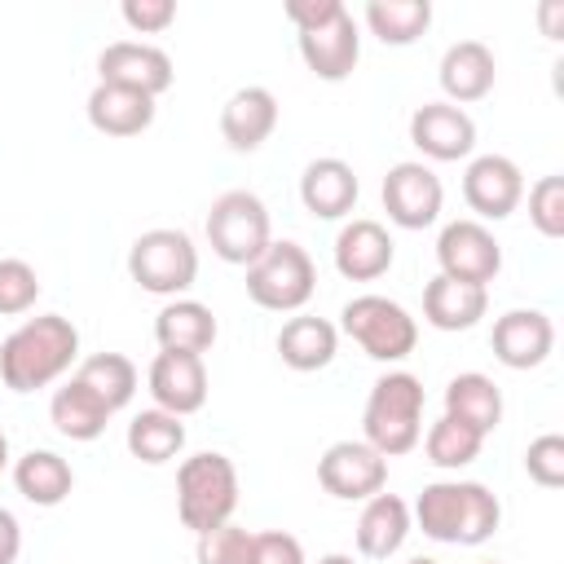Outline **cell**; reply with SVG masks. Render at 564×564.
I'll use <instances>...</instances> for the list:
<instances>
[{
  "label": "cell",
  "instance_id": "cell-40",
  "mask_svg": "<svg viewBox=\"0 0 564 564\" xmlns=\"http://www.w3.org/2000/svg\"><path fill=\"white\" fill-rule=\"evenodd\" d=\"M22 551V524L9 507H0V564H13Z\"/></svg>",
  "mask_w": 564,
  "mask_h": 564
},
{
  "label": "cell",
  "instance_id": "cell-17",
  "mask_svg": "<svg viewBox=\"0 0 564 564\" xmlns=\"http://www.w3.org/2000/svg\"><path fill=\"white\" fill-rule=\"evenodd\" d=\"M150 397L159 410L185 419V414H198L207 405V366L198 352H163L150 361Z\"/></svg>",
  "mask_w": 564,
  "mask_h": 564
},
{
  "label": "cell",
  "instance_id": "cell-6",
  "mask_svg": "<svg viewBox=\"0 0 564 564\" xmlns=\"http://www.w3.org/2000/svg\"><path fill=\"white\" fill-rule=\"evenodd\" d=\"M313 291H317V264L291 238H273L247 264V295L269 313H300L313 300Z\"/></svg>",
  "mask_w": 564,
  "mask_h": 564
},
{
  "label": "cell",
  "instance_id": "cell-30",
  "mask_svg": "<svg viewBox=\"0 0 564 564\" xmlns=\"http://www.w3.org/2000/svg\"><path fill=\"white\" fill-rule=\"evenodd\" d=\"M123 441H128V454H132L137 463H145V467H163V463H172V458L185 449V423H181L176 414L150 405V410L132 414Z\"/></svg>",
  "mask_w": 564,
  "mask_h": 564
},
{
  "label": "cell",
  "instance_id": "cell-36",
  "mask_svg": "<svg viewBox=\"0 0 564 564\" xmlns=\"http://www.w3.org/2000/svg\"><path fill=\"white\" fill-rule=\"evenodd\" d=\"M529 225L542 238H564V176H542L529 185Z\"/></svg>",
  "mask_w": 564,
  "mask_h": 564
},
{
  "label": "cell",
  "instance_id": "cell-42",
  "mask_svg": "<svg viewBox=\"0 0 564 564\" xmlns=\"http://www.w3.org/2000/svg\"><path fill=\"white\" fill-rule=\"evenodd\" d=\"M4 467H9V436L0 432V476H4Z\"/></svg>",
  "mask_w": 564,
  "mask_h": 564
},
{
  "label": "cell",
  "instance_id": "cell-10",
  "mask_svg": "<svg viewBox=\"0 0 564 564\" xmlns=\"http://www.w3.org/2000/svg\"><path fill=\"white\" fill-rule=\"evenodd\" d=\"M379 198L397 229H427V225H436V216L445 207V185L423 159H405V163L388 167Z\"/></svg>",
  "mask_w": 564,
  "mask_h": 564
},
{
  "label": "cell",
  "instance_id": "cell-38",
  "mask_svg": "<svg viewBox=\"0 0 564 564\" xmlns=\"http://www.w3.org/2000/svg\"><path fill=\"white\" fill-rule=\"evenodd\" d=\"M119 18L137 31V35H159L176 22V4L172 0H123L119 4Z\"/></svg>",
  "mask_w": 564,
  "mask_h": 564
},
{
  "label": "cell",
  "instance_id": "cell-9",
  "mask_svg": "<svg viewBox=\"0 0 564 564\" xmlns=\"http://www.w3.org/2000/svg\"><path fill=\"white\" fill-rule=\"evenodd\" d=\"M339 330L375 361H405L419 344V322L410 317L405 304L388 300V295H352L339 313Z\"/></svg>",
  "mask_w": 564,
  "mask_h": 564
},
{
  "label": "cell",
  "instance_id": "cell-28",
  "mask_svg": "<svg viewBox=\"0 0 564 564\" xmlns=\"http://www.w3.org/2000/svg\"><path fill=\"white\" fill-rule=\"evenodd\" d=\"M13 485L18 494L31 502V507H57L70 498L75 489V471L62 454L53 449H26L18 463H13Z\"/></svg>",
  "mask_w": 564,
  "mask_h": 564
},
{
  "label": "cell",
  "instance_id": "cell-29",
  "mask_svg": "<svg viewBox=\"0 0 564 564\" xmlns=\"http://www.w3.org/2000/svg\"><path fill=\"white\" fill-rule=\"evenodd\" d=\"M48 419H53V427H57L66 441H97L115 414L101 405L97 392H88V388L70 375V379L53 392V401H48Z\"/></svg>",
  "mask_w": 564,
  "mask_h": 564
},
{
  "label": "cell",
  "instance_id": "cell-2",
  "mask_svg": "<svg viewBox=\"0 0 564 564\" xmlns=\"http://www.w3.org/2000/svg\"><path fill=\"white\" fill-rule=\"evenodd\" d=\"M79 361V330L62 313L26 317L0 344V379L9 392H40Z\"/></svg>",
  "mask_w": 564,
  "mask_h": 564
},
{
  "label": "cell",
  "instance_id": "cell-39",
  "mask_svg": "<svg viewBox=\"0 0 564 564\" xmlns=\"http://www.w3.org/2000/svg\"><path fill=\"white\" fill-rule=\"evenodd\" d=\"M251 564H308V560H304V546H300L295 533H286V529H260L256 533Z\"/></svg>",
  "mask_w": 564,
  "mask_h": 564
},
{
  "label": "cell",
  "instance_id": "cell-1",
  "mask_svg": "<svg viewBox=\"0 0 564 564\" xmlns=\"http://www.w3.org/2000/svg\"><path fill=\"white\" fill-rule=\"evenodd\" d=\"M423 538L445 546H480L502 524V502L480 480H432L410 507Z\"/></svg>",
  "mask_w": 564,
  "mask_h": 564
},
{
  "label": "cell",
  "instance_id": "cell-33",
  "mask_svg": "<svg viewBox=\"0 0 564 564\" xmlns=\"http://www.w3.org/2000/svg\"><path fill=\"white\" fill-rule=\"evenodd\" d=\"M480 445H485V436H480L471 423L449 419V414H441V419L427 427V436H423L427 463H432V467H445V471H458V467L476 463V458H480Z\"/></svg>",
  "mask_w": 564,
  "mask_h": 564
},
{
  "label": "cell",
  "instance_id": "cell-34",
  "mask_svg": "<svg viewBox=\"0 0 564 564\" xmlns=\"http://www.w3.org/2000/svg\"><path fill=\"white\" fill-rule=\"evenodd\" d=\"M251 551H256V533L234 524V520L220 524V529L198 533V542H194L198 564H251Z\"/></svg>",
  "mask_w": 564,
  "mask_h": 564
},
{
  "label": "cell",
  "instance_id": "cell-31",
  "mask_svg": "<svg viewBox=\"0 0 564 564\" xmlns=\"http://www.w3.org/2000/svg\"><path fill=\"white\" fill-rule=\"evenodd\" d=\"M361 18H366L375 40L405 48L432 26V0H370L361 9Z\"/></svg>",
  "mask_w": 564,
  "mask_h": 564
},
{
  "label": "cell",
  "instance_id": "cell-7",
  "mask_svg": "<svg viewBox=\"0 0 564 564\" xmlns=\"http://www.w3.org/2000/svg\"><path fill=\"white\" fill-rule=\"evenodd\" d=\"M128 278L150 291V295H167L181 300L194 282H198V247L185 229H145L132 247H128Z\"/></svg>",
  "mask_w": 564,
  "mask_h": 564
},
{
  "label": "cell",
  "instance_id": "cell-23",
  "mask_svg": "<svg viewBox=\"0 0 564 564\" xmlns=\"http://www.w3.org/2000/svg\"><path fill=\"white\" fill-rule=\"evenodd\" d=\"M282 366L308 375V370H326L339 352V326L326 322V317H313V313H295L282 322L278 339H273Z\"/></svg>",
  "mask_w": 564,
  "mask_h": 564
},
{
  "label": "cell",
  "instance_id": "cell-19",
  "mask_svg": "<svg viewBox=\"0 0 564 564\" xmlns=\"http://www.w3.org/2000/svg\"><path fill=\"white\" fill-rule=\"evenodd\" d=\"M273 128H278V97L264 84H247L229 93V101L220 106V137L238 154L260 150L273 137Z\"/></svg>",
  "mask_w": 564,
  "mask_h": 564
},
{
  "label": "cell",
  "instance_id": "cell-16",
  "mask_svg": "<svg viewBox=\"0 0 564 564\" xmlns=\"http://www.w3.org/2000/svg\"><path fill=\"white\" fill-rule=\"evenodd\" d=\"M489 348L507 370H533L555 348V322L542 308H507L489 330Z\"/></svg>",
  "mask_w": 564,
  "mask_h": 564
},
{
  "label": "cell",
  "instance_id": "cell-32",
  "mask_svg": "<svg viewBox=\"0 0 564 564\" xmlns=\"http://www.w3.org/2000/svg\"><path fill=\"white\" fill-rule=\"evenodd\" d=\"M75 379L88 392H97L110 414H119L137 397V366L123 352H93V357H84L79 370H75Z\"/></svg>",
  "mask_w": 564,
  "mask_h": 564
},
{
  "label": "cell",
  "instance_id": "cell-12",
  "mask_svg": "<svg viewBox=\"0 0 564 564\" xmlns=\"http://www.w3.org/2000/svg\"><path fill=\"white\" fill-rule=\"evenodd\" d=\"M317 485L339 502H366L388 485V458L366 441H335L317 458Z\"/></svg>",
  "mask_w": 564,
  "mask_h": 564
},
{
  "label": "cell",
  "instance_id": "cell-41",
  "mask_svg": "<svg viewBox=\"0 0 564 564\" xmlns=\"http://www.w3.org/2000/svg\"><path fill=\"white\" fill-rule=\"evenodd\" d=\"M317 564H357V560H352V555H344V551H330V555H322Z\"/></svg>",
  "mask_w": 564,
  "mask_h": 564
},
{
  "label": "cell",
  "instance_id": "cell-11",
  "mask_svg": "<svg viewBox=\"0 0 564 564\" xmlns=\"http://www.w3.org/2000/svg\"><path fill=\"white\" fill-rule=\"evenodd\" d=\"M436 264L445 278L454 282H471V286H489L502 273V242L494 238L489 225L480 220H449L436 238Z\"/></svg>",
  "mask_w": 564,
  "mask_h": 564
},
{
  "label": "cell",
  "instance_id": "cell-13",
  "mask_svg": "<svg viewBox=\"0 0 564 564\" xmlns=\"http://www.w3.org/2000/svg\"><path fill=\"white\" fill-rule=\"evenodd\" d=\"M176 79L172 57L159 44L145 40H115L97 53V84H119V88H137L145 97L159 101V93H167Z\"/></svg>",
  "mask_w": 564,
  "mask_h": 564
},
{
  "label": "cell",
  "instance_id": "cell-43",
  "mask_svg": "<svg viewBox=\"0 0 564 564\" xmlns=\"http://www.w3.org/2000/svg\"><path fill=\"white\" fill-rule=\"evenodd\" d=\"M405 564H441V560H432V555H414V560H405Z\"/></svg>",
  "mask_w": 564,
  "mask_h": 564
},
{
  "label": "cell",
  "instance_id": "cell-35",
  "mask_svg": "<svg viewBox=\"0 0 564 564\" xmlns=\"http://www.w3.org/2000/svg\"><path fill=\"white\" fill-rule=\"evenodd\" d=\"M40 300V273L18 260V256H4L0 260V317H22L31 313Z\"/></svg>",
  "mask_w": 564,
  "mask_h": 564
},
{
  "label": "cell",
  "instance_id": "cell-44",
  "mask_svg": "<svg viewBox=\"0 0 564 564\" xmlns=\"http://www.w3.org/2000/svg\"><path fill=\"white\" fill-rule=\"evenodd\" d=\"M485 564H498V560H485Z\"/></svg>",
  "mask_w": 564,
  "mask_h": 564
},
{
  "label": "cell",
  "instance_id": "cell-26",
  "mask_svg": "<svg viewBox=\"0 0 564 564\" xmlns=\"http://www.w3.org/2000/svg\"><path fill=\"white\" fill-rule=\"evenodd\" d=\"M220 326H216V313L203 304V300H167L154 317V339L163 352H207L216 344Z\"/></svg>",
  "mask_w": 564,
  "mask_h": 564
},
{
  "label": "cell",
  "instance_id": "cell-8",
  "mask_svg": "<svg viewBox=\"0 0 564 564\" xmlns=\"http://www.w3.org/2000/svg\"><path fill=\"white\" fill-rule=\"evenodd\" d=\"M207 247L212 256H220L225 264H251L269 242H273V225H269V207L260 194L251 189H225L203 220Z\"/></svg>",
  "mask_w": 564,
  "mask_h": 564
},
{
  "label": "cell",
  "instance_id": "cell-20",
  "mask_svg": "<svg viewBox=\"0 0 564 564\" xmlns=\"http://www.w3.org/2000/svg\"><path fill=\"white\" fill-rule=\"evenodd\" d=\"M357 194H361V185H357L352 163H344L335 154H322L300 172V203L317 220H344L357 207Z\"/></svg>",
  "mask_w": 564,
  "mask_h": 564
},
{
  "label": "cell",
  "instance_id": "cell-18",
  "mask_svg": "<svg viewBox=\"0 0 564 564\" xmlns=\"http://www.w3.org/2000/svg\"><path fill=\"white\" fill-rule=\"evenodd\" d=\"M392 260H397V242L370 216H357L335 234V269L348 282H375L392 269Z\"/></svg>",
  "mask_w": 564,
  "mask_h": 564
},
{
  "label": "cell",
  "instance_id": "cell-21",
  "mask_svg": "<svg viewBox=\"0 0 564 564\" xmlns=\"http://www.w3.org/2000/svg\"><path fill=\"white\" fill-rule=\"evenodd\" d=\"M436 79H441V88H445V101H454V106H467V101L489 97V93H494V79H498L494 48L480 44V40H454V44L441 53Z\"/></svg>",
  "mask_w": 564,
  "mask_h": 564
},
{
  "label": "cell",
  "instance_id": "cell-27",
  "mask_svg": "<svg viewBox=\"0 0 564 564\" xmlns=\"http://www.w3.org/2000/svg\"><path fill=\"white\" fill-rule=\"evenodd\" d=\"M445 414L471 423L480 436H489L502 423V388L480 375V370H463L445 383Z\"/></svg>",
  "mask_w": 564,
  "mask_h": 564
},
{
  "label": "cell",
  "instance_id": "cell-4",
  "mask_svg": "<svg viewBox=\"0 0 564 564\" xmlns=\"http://www.w3.org/2000/svg\"><path fill=\"white\" fill-rule=\"evenodd\" d=\"M423 379L410 370H388L375 379L366 410H361V441L383 458L410 454L423 436Z\"/></svg>",
  "mask_w": 564,
  "mask_h": 564
},
{
  "label": "cell",
  "instance_id": "cell-24",
  "mask_svg": "<svg viewBox=\"0 0 564 564\" xmlns=\"http://www.w3.org/2000/svg\"><path fill=\"white\" fill-rule=\"evenodd\" d=\"M84 115L101 137H141L154 123V97L119 84H97L84 101Z\"/></svg>",
  "mask_w": 564,
  "mask_h": 564
},
{
  "label": "cell",
  "instance_id": "cell-22",
  "mask_svg": "<svg viewBox=\"0 0 564 564\" xmlns=\"http://www.w3.org/2000/svg\"><path fill=\"white\" fill-rule=\"evenodd\" d=\"M410 529H414L410 502L397 498V494H375V498H366L352 538H357V551H361L366 560H392V555L405 546Z\"/></svg>",
  "mask_w": 564,
  "mask_h": 564
},
{
  "label": "cell",
  "instance_id": "cell-3",
  "mask_svg": "<svg viewBox=\"0 0 564 564\" xmlns=\"http://www.w3.org/2000/svg\"><path fill=\"white\" fill-rule=\"evenodd\" d=\"M282 13L295 26L300 57L317 79L339 84V79H348L357 70L361 31H357V18L348 13L344 0H286Z\"/></svg>",
  "mask_w": 564,
  "mask_h": 564
},
{
  "label": "cell",
  "instance_id": "cell-25",
  "mask_svg": "<svg viewBox=\"0 0 564 564\" xmlns=\"http://www.w3.org/2000/svg\"><path fill=\"white\" fill-rule=\"evenodd\" d=\"M485 313H489V286L454 282L445 273H436L423 286V322L436 330H471Z\"/></svg>",
  "mask_w": 564,
  "mask_h": 564
},
{
  "label": "cell",
  "instance_id": "cell-37",
  "mask_svg": "<svg viewBox=\"0 0 564 564\" xmlns=\"http://www.w3.org/2000/svg\"><path fill=\"white\" fill-rule=\"evenodd\" d=\"M524 471H529L533 485L560 489V485H564V436H560V432H542L538 441H529V449H524Z\"/></svg>",
  "mask_w": 564,
  "mask_h": 564
},
{
  "label": "cell",
  "instance_id": "cell-15",
  "mask_svg": "<svg viewBox=\"0 0 564 564\" xmlns=\"http://www.w3.org/2000/svg\"><path fill=\"white\" fill-rule=\"evenodd\" d=\"M410 141L432 163H458L476 150V119L454 101H423L410 115Z\"/></svg>",
  "mask_w": 564,
  "mask_h": 564
},
{
  "label": "cell",
  "instance_id": "cell-5",
  "mask_svg": "<svg viewBox=\"0 0 564 564\" xmlns=\"http://www.w3.org/2000/svg\"><path fill=\"white\" fill-rule=\"evenodd\" d=\"M238 507V467L220 449H203L181 458L176 467V516L198 538L234 520Z\"/></svg>",
  "mask_w": 564,
  "mask_h": 564
},
{
  "label": "cell",
  "instance_id": "cell-14",
  "mask_svg": "<svg viewBox=\"0 0 564 564\" xmlns=\"http://www.w3.org/2000/svg\"><path fill=\"white\" fill-rule=\"evenodd\" d=\"M463 198L476 212L471 220H507L524 198V172L507 154H476L463 172Z\"/></svg>",
  "mask_w": 564,
  "mask_h": 564
}]
</instances>
